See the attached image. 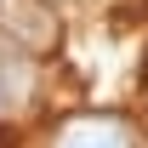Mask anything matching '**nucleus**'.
Returning a JSON list of instances; mask_svg holds the SVG:
<instances>
[{"label": "nucleus", "mask_w": 148, "mask_h": 148, "mask_svg": "<svg viewBox=\"0 0 148 148\" xmlns=\"http://www.w3.org/2000/svg\"><path fill=\"white\" fill-rule=\"evenodd\" d=\"M0 34L23 57H46L57 46V12L46 0H0Z\"/></svg>", "instance_id": "1"}, {"label": "nucleus", "mask_w": 148, "mask_h": 148, "mask_svg": "<svg viewBox=\"0 0 148 148\" xmlns=\"http://www.w3.org/2000/svg\"><path fill=\"white\" fill-rule=\"evenodd\" d=\"M57 148H131V125L108 120V114H80V120L63 125Z\"/></svg>", "instance_id": "2"}, {"label": "nucleus", "mask_w": 148, "mask_h": 148, "mask_svg": "<svg viewBox=\"0 0 148 148\" xmlns=\"http://www.w3.org/2000/svg\"><path fill=\"white\" fill-rule=\"evenodd\" d=\"M34 103V57L23 51H0V120H12V114H23Z\"/></svg>", "instance_id": "3"}]
</instances>
